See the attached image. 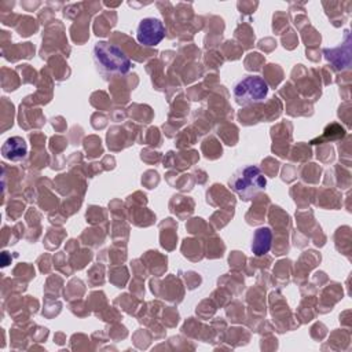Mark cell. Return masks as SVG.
I'll return each instance as SVG.
<instances>
[{
    "label": "cell",
    "instance_id": "4",
    "mask_svg": "<svg viewBox=\"0 0 352 352\" xmlns=\"http://www.w3.org/2000/svg\"><path fill=\"white\" fill-rule=\"evenodd\" d=\"M165 37V26L161 19L146 16L140 19L136 28V40L144 47H155Z\"/></svg>",
    "mask_w": 352,
    "mask_h": 352
},
{
    "label": "cell",
    "instance_id": "5",
    "mask_svg": "<svg viewBox=\"0 0 352 352\" xmlns=\"http://www.w3.org/2000/svg\"><path fill=\"white\" fill-rule=\"evenodd\" d=\"M1 154L10 161H22L28 154V144L19 136L8 138L1 146Z\"/></svg>",
    "mask_w": 352,
    "mask_h": 352
},
{
    "label": "cell",
    "instance_id": "2",
    "mask_svg": "<svg viewBox=\"0 0 352 352\" xmlns=\"http://www.w3.org/2000/svg\"><path fill=\"white\" fill-rule=\"evenodd\" d=\"M267 179L257 165H242L228 179V187L243 201H250L264 191Z\"/></svg>",
    "mask_w": 352,
    "mask_h": 352
},
{
    "label": "cell",
    "instance_id": "6",
    "mask_svg": "<svg viewBox=\"0 0 352 352\" xmlns=\"http://www.w3.org/2000/svg\"><path fill=\"white\" fill-rule=\"evenodd\" d=\"M272 243V231L268 227H260L254 231L250 249L254 256H263L270 252Z\"/></svg>",
    "mask_w": 352,
    "mask_h": 352
},
{
    "label": "cell",
    "instance_id": "3",
    "mask_svg": "<svg viewBox=\"0 0 352 352\" xmlns=\"http://www.w3.org/2000/svg\"><path fill=\"white\" fill-rule=\"evenodd\" d=\"M270 87L261 76L249 74L236 80L232 85V96L239 106L261 103L268 96Z\"/></svg>",
    "mask_w": 352,
    "mask_h": 352
},
{
    "label": "cell",
    "instance_id": "1",
    "mask_svg": "<svg viewBox=\"0 0 352 352\" xmlns=\"http://www.w3.org/2000/svg\"><path fill=\"white\" fill-rule=\"evenodd\" d=\"M92 60L96 72L104 78H113L117 76L126 74L132 62L129 56L118 45L110 41H96L92 47Z\"/></svg>",
    "mask_w": 352,
    "mask_h": 352
}]
</instances>
